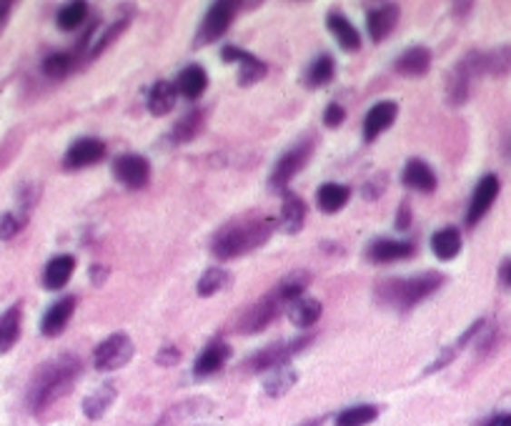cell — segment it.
<instances>
[{
  "mask_svg": "<svg viewBox=\"0 0 511 426\" xmlns=\"http://www.w3.org/2000/svg\"><path fill=\"white\" fill-rule=\"evenodd\" d=\"M81 359L74 353H61L33 374L31 384H28V409L33 414H41L48 406H53L58 399L68 394L74 384L81 376Z\"/></svg>",
  "mask_w": 511,
  "mask_h": 426,
  "instance_id": "obj_1",
  "label": "cell"
},
{
  "mask_svg": "<svg viewBox=\"0 0 511 426\" xmlns=\"http://www.w3.org/2000/svg\"><path fill=\"white\" fill-rule=\"evenodd\" d=\"M276 223L263 216H241L231 221L226 226H221L213 239H211V251L221 261L239 259L243 253L253 249H261L266 241L271 239Z\"/></svg>",
  "mask_w": 511,
  "mask_h": 426,
  "instance_id": "obj_2",
  "label": "cell"
},
{
  "mask_svg": "<svg viewBox=\"0 0 511 426\" xmlns=\"http://www.w3.org/2000/svg\"><path fill=\"white\" fill-rule=\"evenodd\" d=\"M444 273L438 271H424L418 276H408V279H388L384 281L378 289H376V296L378 302L387 303L391 309H401V312H408L414 309L417 303H421L428 296L441 289L444 283Z\"/></svg>",
  "mask_w": 511,
  "mask_h": 426,
  "instance_id": "obj_3",
  "label": "cell"
},
{
  "mask_svg": "<svg viewBox=\"0 0 511 426\" xmlns=\"http://www.w3.org/2000/svg\"><path fill=\"white\" fill-rule=\"evenodd\" d=\"M484 75V63H481V51H471L451 68L449 81H447V101L451 108H459L469 101L471 85L477 78Z\"/></svg>",
  "mask_w": 511,
  "mask_h": 426,
  "instance_id": "obj_4",
  "label": "cell"
},
{
  "mask_svg": "<svg viewBox=\"0 0 511 426\" xmlns=\"http://www.w3.org/2000/svg\"><path fill=\"white\" fill-rule=\"evenodd\" d=\"M313 336H299V339H291V342H279L266 346L261 352H256L246 362V369L253 372V374H269L273 369H281V366H289L296 353H301L306 346H311Z\"/></svg>",
  "mask_w": 511,
  "mask_h": 426,
  "instance_id": "obj_5",
  "label": "cell"
},
{
  "mask_svg": "<svg viewBox=\"0 0 511 426\" xmlns=\"http://www.w3.org/2000/svg\"><path fill=\"white\" fill-rule=\"evenodd\" d=\"M313 148H316V141H313L311 135H306L303 141H299L296 146H291L286 154H283L279 161H276V166L271 171V178H269V183H271L273 191H289V183H291L293 176H299L303 171V166L311 161L313 156Z\"/></svg>",
  "mask_w": 511,
  "mask_h": 426,
  "instance_id": "obj_6",
  "label": "cell"
},
{
  "mask_svg": "<svg viewBox=\"0 0 511 426\" xmlns=\"http://www.w3.org/2000/svg\"><path fill=\"white\" fill-rule=\"evenodd\" d=\"M236 8H239V3H233V0H219V3H213L209 8V13L203 15V21H201L199 33H196V38H193V45H196V48H203V45H209V43L219 41L221 35L231 28L233 18H236Z\"/></svg>",
  "mask_w": 511,
  "mask_h": 426,
  "instance_id": "obj_7",
  "label": "cell"
},
{
  "mask_svg": "<svg viewBox=\"0 0 511 426\" xmlns=\"http://www.w3.org/2000/svg\"><path fill=\"white\" fill-rule=\"evenodd\" d=\"M283 309H286V303L279 299V293L276 292L266 293L261 302H256L253 306H249V309L243 312V316H241L239 323H236V332L239 333L263 332V329H269V326L281 316Z\"/></svg>",
  "mask_w": 511,
  "mask_h": 426,
  "instance_id": "obj_8",
  "label": "cell"
},
{
  "mask_svg": "<svg viewBox=\"0 0 511 426\" xmlns=\"http://www.w3.org/2000/svg\"><path fill=\"white\" fill-rule=\"evenodd\" d=\"M133 352H136V346L125 333H113L95 346L93 366L98 372H115L133 359Z\"/></svg>",
  "mask_w": 511,
  "mask_h": 426,
  "instance_id": "obj_9",
  "label": "cell"
},
{
  "mask_svg": "<svg viewBox=\"0 0 511 426\" xmlns=\"http://www.w3.org/2000/svg\"><path fill=\"white\" fill-rule=\"evenodd\" d=\"M499 188L501 181L496 173H486V176L479 178V183L474 186V193H471L469 208H467V226H477L486 213L489 208L494 206V201L499 198Z\"/></svg>",
  "mask_w": 511,
  "mask_h": 426,
  "instance_id": "obj_10",
  "label": "cell"
},
{
  "mask_svg": "<svg viewBox=\"0 0 511 426\" xmlns=\"http://www.w3.org/2000/svg\"><path fill=\"white\" fill-rule=\"evenodd\" d=\"M113 178L131 191H141L151 181V163L138 154H123L113 161Z\"/></svg>",
  "mask_w": 511,
  "mask_h": 426,
  "instance_id": "obj_11",
  "label": "cell"
},
{
  "mask_svg": "<svg viewBox=\"0 0 511 426\" xmlns=\"http://www.w3.org/2000/svg\"><path fill=\"white\" fill-rule=\"evenodd\" d=\"M221 58L226 63H239V85H243V88L259 84V81L266 78V74H269V65H266L261 58H256L253 53L236 48V45L221 48Z\"/></svg>",
  "mask_w": 511,
  "mask_h": 426,
  "instance_id": "obj_12",
  "label": "cell"
},
{
  "mask_svg": "<svg viewBox=\"0 0 511 426\" xmlns=\"http://www.w3.org/2000/svg\"><path fill=\"white\" fill-rule=\"evenodd\" d=\"M105 158V144L101 138H78L75 144H71V148L65 151L63 158V166L68 171H81L103 161Z\"/></svg>",
  "mask_w": 511,
  "mask_h": 426,
  "instance_id": "obj_13",
  "label": "cell"
},
{
  "mask_svg": "<svg viewBox=\"0 0 511 426\" xmlns=\"http://www.w3.org/2000/svg\"><path fill=\"white\" fill-rule=\"evenodd\" d=\"M417 253L414 241H397V239H376L369 243L366 256L371 263H397V261L411 259Z\"/></svg>",
  "mask_w": 511,
  "mask_h": 426,
  "instance_id": "obj_14",
  "label": "cell"
},
{
  "mask_svg": "<svg viewBox=\"0 0 511 426\" xmlns=\"http://www.w3.org/2000/svg\"><path fill=\"white\" fill-rule=\"evenodd\" d=\"M398 15H401V11H398L397 3H381V5H376V8L366 13V31L371 35V41H387L388 35L394 33V28H397Z\"/></svg>",
  "mask_w": 511,
  "mask_h": 426,
  "instance_id": "obj_15",
  "label": "cell"
},
{
  "mask_svg": "<svg viewBox=\"0 0 511 426\" xmlns=\"http://www.w3.org/2000/svg\"><path fill=\"white\" fill-rule=\"evenodd\" d=\"M398 115V105L394 101H381L369 108V114L364 118V141L374 144L381 134H387L388 128L394 125Z\"/></svg>",
  "mask_w": 511,
  "mask_h": 426,
  "instance_id": "obj_16",
  "label": "cell"
},
{
  "mask_svg": "<svg viewBox=\"0 0 511 426\" xmlns=\"http://www.w3.org/2000/svg\"><path fill=\"white\" fill-rule=\"evenodd\" d=\"M75 306H78V299H75V296H63L61 302L53 303L51 309L45 312V316H43V322H41L43 336H48V339H53V336H61L63 329H65L68 322L74 319Z\"/></svg>",
  "mask_w": 511,
  "mask_h": 426,
  "instance_id": "obj_17",
  "label": "cell"
},
{
  "mask_svg": "<svg viewBox=\"0 0 511 426\" xmlns=\"http://www.w3.org/2000/svg\"><path fill=\"white\" fill-rule=\"evenodd\" d=\"M231 359V346L226 342H211L201 356L193 364V376L196 379H206V376H213L216 372H221L226 362Z\"/></svg>",
  "mask_w": 511,
  "mask_h": 426,
  "instance_id": "obj_18",
  "label": "cell"
},
{
  "mask_svg": "<svg viewBox=\"0 0 511 426\" xmlns=\"http://www.w3.org/2000/svg\"><path fill=\"white\" fill-rule=\"evenodd\" d=\"M428 68H431V51L424 45H411L394 61V71L398 75H407V78L427 75Z\"/></svg>",
  "mask_w": 511,
  "mask_h": 426,
  "instance_id": "obj_19",
  "label": "cell"
},
{
  "mask_svg": "<svg viewBox=\"0 0 511 426\" xmlns=\"http://www.w3.org/2000/svg\"><path fill=\"white\" fill-rule=\"evenodd\" d=\"M401 183L407 188H414L418 193H431L437 188V173H434V168L428 166L427 161L411 158L407 166H404Z\"/></svg>",
  "mask_w": 511,
  "mask_h": 426,
  "instance_id": "obj_20",
  "label": "cell"
},
{
  "mask_svg": "<svg viewBox=\"0 0 511 426\" xmlns=\"http://www.w3.org/2000/svg\"><path fill=\"white\" fill-rule=\"evenodd\" d=\"M326 25H329V33L334 35L336 43L344 48V51L354 53L361 48V35L359 31L354 28V23L346 18L344 13L339 11H331L326 15Z\"/></svg>",
  "mask_w": 511,
  "mask_h": 426,
  "instance_id": "obj_21",
  "label": "cell"
},
{
  "mask_svg": "<svg viewBox=\"0 0 511 426\" xmlns=\"http://www.w3.org/2000/svg\"><path fill=\"white\" fill-rule=\"evenodd\" d=\"M75 271V259L71 253H61V256H55V259L48 261V266L43 271V283H45V289L48 292H58L63 289L71 276H74Z\"/></svg>",
  "mask_w": 511,
  "mask_h": 426,
  "instance_id": "obj_22",
  "label": "cell"
},
{
  "mask_svg": "<svg viewBox=\"0 0 511 426\" xmlns=\"http://www.w3.org/2000/svg\"><path fill=\"white\" fill-rule=\"evenodd\" d=\"M23 326V306L13 303L11 309L0 313V353L11 352L13 346L21 339Z\"/></svg>",
  "mask_w": 511,
  "mask_h": 426,
  "instance_id": "obj_23",
  "label": "cell"
},
{
  "mask_svg": "<svg viewBox=\"0 0 511 426\" xmlns=\"http://www.w3.org/2000/svg\"><path fill=\"white\" fill-rule=\"evenodd\" d=\"M306 223V203L293 191H283L281 203V229L286 233H299Z\"/></svg>",
  "mask_w": 511,
  "mask_h": 426,
  "instance_id": "obj_24",
  "label": "cell"
},
{
  "mask_svg": "<svg viewBox=\"0 0 511 426\" xmlns=\"http://www.w3.org/2000/svg\"><path fill=\"white\" fill-rule=\"evenodd\" d=\"M206 88H209V75H206V71L201 65H186L181 71V75H178L176 91L181 95L191 98V101L201 98V95L206 94Z\"/></svg>",
  "mask_w": 511,
  "mask_h": 426,
  "instance_id": "obj_25",
  "label": "cell"
},
{
  "mask_svg": "<svg viewBox=\"0 0 511 426\" xmlns=\"http://www.w3.org/2000/svg\"><path fill=\"white\" fill-rule=\"evenodd\" d=\"M431 251L434 256L441 261L457 259L461 253V231L457 226H447V229H438L431 236Z\"/></svg>",
  "mask_w": 511,
  "mask_h": 426,
  "instance_id": "obj_26",
  "label": "cell"
},
{
  "mask_svg": "<svg viewBox=\"0 0 511 426\" xmlns=\"http://www.w3.org/2000/svg\"><path fill=\"white\" fill-rule=\"evenodd\" d=\"M176 84H168V81H158L151 85L148 91V111L153 115H168L176 108Z\"/></svg>",
  "mask_w": 511,
  "mask_h": 426,
  "instance_id": "obj_27",
  "label": "cell"
},
{
  "mask_svg": "<svg viewBox=\"0 0 511 426\" xmlns=\"http://www.w3.org/2000/svg\"><path fill=\"white\" fill-rule=\"evenodd\" d=\"M286 312H289V319H291L293 326L309 329V326H313V323L321 319V302L309 299V296H301V299L289 303Z\"/></svg>",
  "mask_w": 511,
  "mask_h": 426,
  "instance_id": "obj_28",
  "label": "cell"
},
{
  "mask_svg": "<svg viewBox=\"0 0 511 426\" xmlns=\"http://www.w3.org/2000/svg\"><path fill=\"white\" fill-rule=\"evenodd\" d=\"M336 75V63L334 58L329 55V53H321V55H316L311 61V65L306 68V85L309 88H324L334 81Z\"/></svg>",
  "mask_w": 511,
  "mask_h": 426,
  "instance_id": "obj_29",
  "label": "cell"
},
{
  "mask_svg": "<svg viewBox=\"0 0 511 426\" xmlns=\"http://www.w3.org/2000/svg\"><path fill=\"white\" fill-rule=\"evenodd\" d=\"M349 198H351V188L344 183H324L316 193V203L324 213H336L349 203Z\"/></svg>",
  "mask_w": 511,
  "mask_h": 426,
  "instance_id": "obj_30",
  "label": "cell"
},
{
  "mask_svg": "<svg viewBox=\"0 0 511 426\" xmlns=\"http://www.w3.org/2000/svg\"><path fill=\"white\" fill-rule=\"evenodd\" d=\"M201 128H203V111L191 108L188 114H183L176 121L173 131H171V141L173 144H188V141H193L201 134Z\"/></svg>",
  "mask_w": 511,
  "mask_h": 426,
  "instance_id": "obj_31",
  "label": "cell"
},
{
  "mask_svg": "<svg viewBox=\"0 0 511 426\" xmlns=\"http://www.w3.org/2000/svg\"><path fill=\"white\" fill-rule=\"evenodd\" d=\"M115 401V386L113 384H103L101 389H95L93 394L85 396L84 401V414L88 419H101V416L111 409V404Z\"/></svg>",
  "mask_w": 511,
  "mask_h": 426,
  "instance_id": "obj_32",
  "label": "cell"
},
{
  "mask_svg": "<svg viewBox=\"0 0 511 426\" xmlns=\"http://www.w3.org/2000/svg\"><path fill=\"white\" fill-rule=\"evenodd\" d=\"M299 381V374L293 372L291 366H281V369H273L269 372V376L263 379V389H266V394L269 396H283L293 384Z\"/></svg>",
  "mask_w": 511,
  "mask_h": 426,
  "instance_id": "obj_33",
  "label": "cell"
},
{
  "mask_svg": "<svg viewBox=\"0 0 511 426\" xmlns=\"http://www.w3.org/2000/svg\"><path fill=\"white\" fill-rule=\"evenodd\" d=\"M481 63H484V75H506L511 71V45L481 51Z\"/></svg>",
  "mask_w": 511,
  "mask_h": 426,
  "instance_id": "obj_34",
  "label": "cell"
},
{
  "mask_svg": "<svg viewBox=\"0 0 511 426\" xmlns=\"http://www.w3.org/2000/svg\"><path fill=\"white\" fill-rule=\"evenodd\" d=\"M75 63H78L75 53H51V55L43 61L41 68L43 74L48 75L51 81H61V78H65V75L74 71Z\"/></svg>",
  "mask_w": 511,
  "mask_h": 426,
  "instance_id": "obj_35",
  "label": "cell"
},
{
  "mask_svg": "<svg viewBox=\"0 0 511 426\" xmlns=\"http://www.w3.org/2000/svg\"><path fill=\"white\" fill-rule=\"evenodd\" d=\"M85 18H88V3L78 0V3L63 5L58 15H55V23H58L61 31H78L85 23Z\"/></svg>",
  "mask_w": 511,
  "mask_h": 426,
  "instance_id": "obj_36",
  "label": "cell"
},
{
  "mask_svg": "<svg viewBox=\"0 0 511 426\" xmlns=\"http://www.w3.org/2000/svg\"><path fill=\"white\" fill-rule=\"evenodd\" d=\"M309 281H311V276L306 273V271H301V273H291L289 279H283L273 292L279 293V299H281L286 306L291 302H296V299H301L303 293H306V289H309Z\"/></svg>",
  "mask_w": 511,
  "mask_h": 426,
  "instance_id": "obj_37",
  "label": "cell"
},
{
  "mask_svg": "<svg viewBox=\"0 0 511 426\" xmlns=\"http://www.w3.org/2000/svg\"><path fill=\"white\" fill-rule=\"evenodd\" d=\"M376 416H378V409L374 404H356L336 416V426H369L376 421Z\"/></svg>",
  "mask_w": 511,
  "mask_h": 426,
  "instance_id": "obj_38",
  "label": "cell"
},
{
  "mask_svg": "<svg viewBox=\"0 0 511 426\" xmlns=\"http://www.w3.org/2000/svg\"><path fill=\"white\" fill-rule=\"evenodd\" d=\"M231 281V273L226 269H209L203 276L199 279V286H196V292H199V296H203V299H209V296H216L219 292H223L226 286H229Z\"/></svg>",
  "mask_w": 511,
  "mask_h": 426,
  "instance_id": "obj_39",
  "label": "cell"
},
{
  "mask_svg": "<svg viewBox=\"0 0 511 426\" xmlns=\"http://www.w3.org/2000/svg\"><path fill=\"white\" fill-rule=\"evenodd\" d=\"M25 221H28V213H21V211L5 213V216L0 219V239L3 241L15 239V236L23 231V226H25Z\"/></svg>",
  "mask_w": 511,
  "mask_h": 426,
  "instance_id": "obj_40",
  "label": "cell"
},
{
  "mask_svg": "<svg viewBox=\"0 0 511 426\" xmlns=\"http://www.w3.org/2000/svg\"><path fill=\"white\" fill-rule=\"evenodd\" d=\"M125 25H128V18H125V21H121V23H113L111 28H105V33L101 35V41H95L93 45L88 48V61H91V58H98V55H101V53H103L105 48L111 45V43H113V38H118V35L123 33Z\"/></svg>",
  "mask_w": 511,
  "mask_h": 426,
  "instance_id": "obj_41",
  "label": "cell"
},
{
  "mask_svg": "<svg viewBox=\"0 0 511 426\" xmlns=\"http://www.w3.org/2000/svg\"><path fill=\"white\" fill-rule=\"evenodd\" d=\"M344 121H346V108H344V105H339V104L326 105L324 124L329 125V128H339V125L344 124Z\"/></svg>",
  "mask_w": 511,
  "mask_h": 426,
  "instance_id": "obj_42",
  "label": "cell"
},
{
  "mask_svg": "<svg viewBox=\"0 0 511 426\" xmlns=\"http://www.w3.org/2000/svg\"><path fill=\"white\" fill-rule=\"evenodd\" d=\"M181 362V352H178L176 346H163L156 356V364L161 366H173Z\"/></svg>",
  "mask_w": 511,
  "mask_h": 426,
  "instance_id": "obj_43",
  "label": "cell"
},
{
  "mask_svg": "<svg viewBox=\"0 0 511 426\" xmlns=\"http://www.w3.org/2000/svg\"><path fill=\"white\" fill-rule=\"evenodd\" d=\"M397 231H408L411 229V206H408V201H404L401 203V208H398V213H397Z\"/></svg>",
  "mask_w": 511,
  "mask_h": 426,
  "instance_id": "obj_44",
  "label": "cell"
},
{
  "mask_svg": "<svg viewBox=\"0 0 511 426\" xmlns=\"http://www.w3.org/2000/svg\"><path fill=\"white\" fill-rule=\"evenodd\" d=\"M499 281H501V286H506V289H511V259L501 261Z\"/></svg>",
  "mask_w": 511,
  "mask_h": 426,
  "instance_id": "obj_45",
  "label": "cell"
},
{
  "mask_svg": "<svg viewBox=\"0 0 511 426\" xmlns=\"http://www.w3.org/2000/svg\"><path fill=\"white\" fill-rule=\"evenodd\" d=\"M11 11H13V3L0 0V31H3V25L8 23V18H11Z\"/></svg>",
  "mask_w": 511,
  "mask_h": 426,
  "instance_id": "obj_46",
  "label": "cell"
},
{
  "mask_svg": "<svg viewBox=\"0 0 511 426\" xmlns=\"http://www.w3.org/2000/svg\"><path fill=\"white\" fill-rule=\"evenodd\" d=\"M499 416H501V414L486 416V419H481V421H479V424H477V426H499Z\"/></svg>",
  "mask_w": 511,
  "mask_h": 426,
  "instance_id": "obj_47",
  "label": "cell"
},
{
  "mask_svg": "<svg viewBox=\"0 0 511 426\" xmlns=\"http://www.w3.org/2000/svg\"><path fill=\"white\" fill-rule=\"evenodd\" d=\"M103 276H105L103 266H93V269H91V279H93L95 283H101V281H103Z\"/></svg>",
  "mask_w": 511,
  "mask_h": 426,
  "instance_id": "obj_48",
  "label": "cell"
},
{
  "mask_svg": "<svg viewBox=\"0 0 511 426\" xmlns=\"http://www.w3.org/2000/svg\"><path fill=\"white\" fill-rule=\"evenodd\" d=\"M499 426H511V414H501L499 416Z\"/></svg>",
  "mask_w": 511,
  "mask_h": 426,
  "instance_id": "obj_49",
  "label": "cell"
},
{
  "mask_svg": "<svg viewBox=\"0 0 511 426\" xmlns=\"http://www.w3.org/2000/svg\"><path fill=\"white\" fill-rule=\"evenodd\" d=\"M321 424H324V419H309V421L301 426H321Z\"/></svg>",
  "mask_w": 511,
  "mask_h": 426,
  "instance_id": "obj_50",
  "label": "cell"
},
{
  "mask_svg": "<svg viewBox=\"0 0 511 426\" xmlns=\"http://www.w3.org/2000/svg\"><path fill=\"white\" fill-rule=\"evenodd\" d=\"M158 426H166V424H158Z\"/></svg>",
  "mask_w": 511,
  "mask_h": 426,
  "instance_id": "obj_51",
  "label": "cell"
}]
</instances>
